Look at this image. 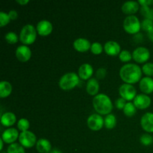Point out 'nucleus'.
<instances>
[{
	"label": "nucleus",
	"instance_id": "2eb2a0df",
	"mask_svg": "<svg viewBox=\"0 0 153 153\" xmlns=\"http://www.w3.org/2000/svg\"><path fill=\"white\" fill-rule=\"evenodd\" d=\"M104 49L106 54L111 55V56H116L121 52V47L119 43L116 41H113V40L108 41L105 44Z\"/></svg>",
	"mask_w": 153,
	"mask_h": 153
},
{
	"label": "nucleus",
	"instance_id": "ea45409f",
	"mask_svg": "<svg viewBox=\"0 0 153 153\" xmlns=\"http://www.w3.org/2000/svg\"><path fill=\"white\" fill-rule=\"evenodd\" d=\"M16 2L18 4H21V5H25V4H28L29 2V1L28 0H16Z\"/></svg>",
	"mask_w": 153,
	"mask_h": 153
},
{
	"label": "nucleus",
	"instance_id": "4c0bfd02",
	"mask_svg": "<svg viewBox=\"0 0 153 153\" xmlns=\"http://www.w3.org/2000/svg\"><path fill=\"white\" fill-rule=\"evenodd\" d=\"M8 16H9V17H10V19H12V20H14V19H16V18H17L18 13L16 10H11L9 11Z\"/></svg>",
	"mask_w": 153,
	"mask_h": 153
},
{
	"label": "nucleus",
	"instance_id": "f257e3e1",
	"mask_svg": "<svg viewBox=\"0 0 153 153\" xmlns=\"http://www.w3.org/2000/svg\"><path fill=\"white\" fill-rule=\"evenodd\" d=\"M142 70L134 64H127L123 66L120 70V76L126 84H135L142 77Z\"/></svg>",
	"mask_w": 153,
	"mask_h": 153
},
{
	"label": "nucleus",
	"instance_id": "c85d7f7f",
	"mask_svg": "<svg viewBox=\"0 0 153 153\" xmlns=\"http://www.w3.org/2000/svg\"><path fill=\"white\" fill-rule=\"evenodd\" d=\"M140 141L143 146H150L153 143V137L149 134H143L140 136Z\"/></svg>",
	"mask_w": 153,
	"mask_h": 153
},
{
	"label": "nucleus",
	"instance_id": "7c9ffc66",
	"mask_svg": "<svg viewBox=\"0 0 153 153\" xmlns=\"http://www.w3.org/2000/svg\"><path fill=\"white\" fill-rule=\"evenodd\" d=\"M120 60L123 62H128L129 61H131V58H132V55L131 54V52L128 50H123L121 51V52L119 55Z\"/></svg>",
	"mask_w": 153,
	"mask_h": 153
},
{
	"label": "nucleus",
	"instance_id": "9b49d317",
	"mask_svg": "<svg viewBox=\"0 0 153 153\" xmlns=\"http://www.w3.org/2000/svg\"><path fill=\"white\" fill-rule=\"evenodd\" d=\"M16 58L21 62H27L31 57V51L30 48L25 45L18 46L15 52Z\"/></svg>",
	"mask_w": 153,
	"mask_h": 153
},
{
	"label": "nucleus",
	"instance_id": "6ab92c4d",
	"mask_svg": "<svg viewBox=\"0 0 153 153\" xmlns=\"http://www.w3.org/2000/svg\"><path fill=\"white\" fill-rule=\"evenodd\" d=\"M139 9V3L135 1H128L122 5V11L129 16L137 13Z\"/></svg>",
	"mask_w": 153,
	"mask_h": 153
},
{
	"label": "nucleus",
	"instance_id": "39448f33",
	"mask_svg": "<svg viewBox=\"0 0 153 153\" xmlns=\"http://www.w3.org/2000/svg\"><path fill=\"white\" fill-rule=\"evenodd\" d=\"M123 28L128 34H137L141 28V22L134 15L128 16L123 21Z\"/></svg>",
	"mask_w": 153,
	"mask_h": 153
},
{
	"label": "nucleus",
	"instance_id": "cd10ccee",
	"mask_svg": "<svg viewBox=\"0 0 153 153\" xmlns=\"http://www.w3.org/2000/svg\"><path fill=\"white\" fill-rule=\"evenodd\" d=\"M17 127L19 128V130H20L21 131H28V128L30 127L29 121L27 119H25V118H21L18 121Z\"/></svg>",
	"mask_w": 153,
	"mask_h": 153
},
{
	"label": "nucleus",
	"instance_id": "473e14b6",
	"mask_svg": "<svg viewBox=\"0 0 153 153\" xmlns=\"http://www.w3.org/2000/svg\"><path fill=\"white\" fill-rule=\"evenodd\" d=\"M102 50L103 47L101 43H98V42H95V43L91 44V51L94 55H100V54H101L102 52Z\"/></svg>",
	"mask_w": 153,
	"mask_h": 153
},
{
	"label": "nucleus",
	"instance_id": "37998d69",
	"mask_svg": "<svg viewBox=\"0 0 153 153\" xmlns=\"http://www.w3.org/2000/svg\"><path fill=\"white\" fill-rule=\"evenodd\" d=\"M49 153H62V152H61L60 150H58V149H52V150Z\"/></svg>",
	"mask_w": 153,
	"mask_h": 153
},
{
	"label": "nucleus",
	"instance_id": "412c9836",
	"mask_svg": "<svg viewBox=\"0 0 153 153\" xmlns=\"http://www.w3.org/2000/svg\"><path fill=\"white\" fill-rule=\"evenodd\" d=\"M99 90H100V84L97 79L94 78L89 79L86 86V91L88 94L91 96H97Z\"/></svg>",
	"mask_w": 153,
	"mask_h": 153
},
{
	"label": "nucleus",
	"instance_id": "79ce46f5",
	"mask_svg": "<svg viewBox=\"0 0 153 153\" xmlns=\"http://www.w3.org/2000/svg\"><path fill=\"white\" fill-rule=\"evenodd\" d=\"M4 142L3 141V140L2 139H0V150H2V149H3V144H4Z\"/></svg>",
	"mask_w": 153,
	"mask_h": 153
},
{
	"label": "nucleus",
	"instance_id": "b1692460",
	"mask_svg": "<svg viewBox=\"0 0 153 153\" xmlns=\"http://www.w3.org/2000/svg\"><path fill=\"white\" fill-rule=\"evenodd\" d=\"M117 125L116 117L112 114L107 115L104 119V126L108 129H112Z\"/></svg>",
	"mask_w": 153,
	"mask_h": 153
},
{
	"label": "nucleus",
	"instance_id": "20e7f679",
	"mask_svg": "<svg viewBox=\"0 0 153 153\" xmlns=\"http://www.w3.org/2000/svg\"><path fill=\"white\" fill-rule=\"evenodd\" d=\"M79 83V76L75 73H67L59 80V87L63 91H70Z\"/></svg>",
	"mask_w": 153,
	"mask_h": 153
},
{
	"label": "nucleus",
	"instance_id": "1a4fd4ad",
	"mask_svg": "<svg viewBox=\"0 0 153 153\" xmlns=\"http://www.w3.org/2000/svg\"><path fill=\"white\" fill-rule=\"evenodd\" d=\"M87 124L90 129L93 131H99L104 126V119L100 114H93L88 118Z\"/></svg>",
	"mask_w": 153,
	"mask_h": 153
},
{
	"label": "nucleus",
	"instance_id": "c756f323",
	"mask_svg": "<svg viewBox=\"0 0 153 153\" xmlns=\"http://www.w3.org/2000/svg\"><path fill=\"white\" fill-rule=\"evenodd\" d=\"M142 72L148 77L153 76V63H146L142 67Z\"/></svg>",
	"mask_w": 153,
	"mask_h": 153
},
{
	"label": "nucleus",
	"instance_id": "bb28decb",
	"mask_svg": "<svg viewBox=\"0 0 153 153\" xmlns=\"http://www.w3.org/2000/svg\"><path fill=\"white\" fill-rule=\"evenodd\" d=\"M140 13L145 17V19H149L153 21V9L149 6H141Z\"/></svg>",
	"mask_w": 153,
	"mask_h": 153
},
{
	"label": "nucleus",
	"instance_id": "5701e85b",
	"mask_svg": "<svg viewBox=\"0 0 153 153\" xmlns=\"http://www.w3.org/2000/svg\"><path fill=\"white\" fill-rule=\"evenodd\" d=\"M12 92V85L7 81H1L0 82V97L6 98Z\"/></svg>",
	"mask_w": 153,
	"mask_h": 153
},
{
	"label": "nucleus",
	"instance_id": "a878e982",
	"mask_svg": "<svg viewBox=\"0 0 153 153\" xmlns=\"http://www.w3.org/2000/svg\"><path fill=\"white\" fill-rule=\"evenodd\" d=\"M7 153H25V151L22 145L13 143L7 147Z\"/></svg>",
	"mask_w": 153,
	"mask_h": 153
},
{
	"label": "nucleus",
	"instance_id": "f3484780",
	"mask_svg": "<svg viewBox=\"0 0 153 153\" xmlns=\"http://www.w3.org/2000/svg\"><path fill=\"white\" fill-rule=\"evenodd\" d=\"M73 47L79 52H85L91 49V42L85 38H78L73 42Z\"/></svg>",
	"mask_w": 153,
	"mask_h": 153
},
{
	"label": "nucleus",
	"instance_id": "393cba45",
	"mask_svg": "<svg viewBox=\"0 0 153 153\" xmlns=\"http://www.w3.org/2000/svg\"><path fill=\"white\" fill-rule=\"evenodd\" d=\"M136 111H137V108L135 107L134 103H131L130 102L126 103L123 108L124 114L127 117H133L136 114Z\"/></svg>",
	"mask_w": 153,
	"mask_h": 153
},
{
	"label": "nucleus",
	"instance_id": "dca6fc26",
	"mask_svg": "<svg viewBox=\"0 0 153 153\" xmlns=\"http://www.w3.org/2000/svg\"><path fill=\"white\" fill-rule=\"evenodd\" d=\"M139 87L142 92L144 94H150L153 92V79L150 77L142 78L141 80L140 81Z\"/></svg>",
	"mask_w": 153,
	"mask_h": 153
},
{
	"label": "nucleus",
	"instance_id": "4468645a",
	"mask_svg": "<svg viewBox=\"0 0 153 153\" xmlns=\"http://www.w3.org/2000/svg\"><path fill=\"white\" fill-rule=\"evenodd\" d=\"M52 23L48 20H41L37 23V33L40 34V36L43 37H46L50 34L52 31Z\"/></svg>",
	"mask_w": 153,
	"mask_h": 153
},
{
	"label": "nucleus",
	"instance_id": "4be33fe9",
	"mask_svg": "<svg viewBox=\"0 0 153 153\" xmlns=\"http://www.w3.org/2000/svg\"><path fill=\"white\" fill-rule=\"evenodd\" d=\"M16 116L12 112H5L1 117V125L5 127H10L16 123Z\"/></svg>",
	"mask_w": 153,
	"mask_h": 153
},
{
	"label": "nucleus",
	"instance_id": "f704fd0d",
	"mask_svg": "<svg viewBox=\"0 0 153 153\" xmlns=\"http://www.w3.org/2000/svg\"><path fill=\"white\" fill-rule=\"evenodd\" d=\"M141 28L148 33L153 28V21L149 19H144L141 22Z\"/></svg>",
	"mask_w": 153,
	"mask_h": 153
},
{
	"label": "nucleus",
	"instance_id": "f8f14e48",
	"mask_svg": "<svg viewBox=\"0 0 153 153\" xmlns=\"http://www.w3.org/2000/svg\"><path fill=\"white\" fill-rule=\"evenodd\" d=\"M140 126L145 131L153 132V113L147 112L142 116L140 119Z\"/></svg>",
	"mask_w": 153,
	"mask_h": 153
},
{
	"label": "nucleus",
	"instance_id": "e433bc0d",
	"mask_svg": "<svg viewBox=\"0 0 153 153\" xmlns=\"http://www.w3.org/2000/svg\"><path fill=\"white\" fill-rule=\"evenodd\" d=\"M126 100H124L123 98L121 97V98L117 99V100H116V102H115V105H116L117 108V109H120V110L123 109V110L124 107L126 106Z\"/></svg>",
	"mask_w": 153,
	"mask_h": 153
},
{
	"label": "nucleus",
	"instance_id": "a18cd8bd",
	"mask_svg": "<svg viewBox=\"0 0 153 153\" xmlns=\"http://www.w3.org/2000/svg\"><path fill=\"white\" fill-rule=\"evenodd\" d=\"M152 5H153V1H152Z\"/></svg>",
	"mask_w": 153,
	"mask_h": 153
},
{
	"label": "nucleus",
	"instance_id": "423d86ee",
	"mask_svg": "<svg viewBox=\"0 0 153 153\" xmlns=\"http://www.w3.org/2000/svg\"><path fill=\"white\" fill-rule=\"evenodd\" d=\"M19 142L23 147L31 148L37 144V137L30 131H22L19 134Z\"/></svg>",
	"mask_w": 153,
	"mask_h": 153
},
{
	"label": "nucleus",
	"instance_id": "a211bd4d",
	"mask_svg": "<svg viewBox=\"0 0 153 153\" xmlns=\"http://www.w3.org/2000/svg\"><path fill=\"white\" fill-rule=\"evenodd\" d=\"M79 76L83 80H89L94 73V69L89 64H83L79 68Z\"/></svg>",
	"mask_w": 153,
	"mask_h": 153
},
{
	"label": "nucleus",
	"instance_id": "7ed1b4c3",
	"mask_svg": "<svg viewBox=\"0 0 153 153\" xmlns=\"http://www.w3.org/2000/svg\"><path fill=\"white\" fill-rule=\"evenodd\" d=\"M37 38V29L31 24L22 27L19 34V40L24 45H31L34 43Z\"/></svg>",
	"mask_w": 153,
	"mask_h": 153
},
{
	"label": "nucleus",
	"instance_id": "9d476101",
	"mask_svg": "<svg viewBox=\"0 0 153 153\" xmlns=\"http://www.w3.org/2000/svg\"><path fill=\"white\" fill-rule=\"evenodd\" d=\"M151 98L146 94H138L134 100V105L137 108L143 110L149 108L151 105Z\"/></svg>",
	"mask_w": 153,
	"mask_h": 153
},
{
	"label": "nucleus",
	"instance_id": "a19ab883",
	"mask_svg": "<svg viewBox=\"0 0 153 153\" xmlns=\"http://www.w3.org/2000/svg\"><path fill=\"white\" fill-rule=\"evenodd\" d=\"M147 34H148V37H149V40H150L152 42H153V28L150 31H149V32L147 33Z\"/></svg>",
	"mask_w": 153,
	"mask_h": 153
},
{
	"label": "nucleus",
	"instance_id": "58836bf2",
	"mask_svg": "<svg viewBox=\"0 0 153 153\" xmlns=\"http://www.w3.org/2000/svg\"><path fill=\"white\" fill-rule=\"evenodd\" d=\"M137 2L141 6H149L150 4H152V0H139Z\"/></svg>",
	"mask_w": 153,
	"mask_h": 153
},
{
	"label": "nucleus",
	"instance_id": "ddd939ff",
	"mask_svg": "<svg viewBox=\"0 0 153 153\" xmlns=\"http://www.w3.org/2000/svg\"><path fill=\"white\" fill-rule=\"evenodd\" d=\"M19 133L18 131L14 128H9L4 130L1 134V137L3 141L6 143H13L19 137Z\"/></svg>",
	"mask_w": 153,
	"mask_h": 153
},
{
	"label": "nucleus",
	"instance_id": "aec40b11",
	"mask_svg": "<svg viewBox=\"0 0 153 153\" xmlns=\"http://www.w3.org/2000/svg\"><path fill=\"white\" fill-rule=\"evenodd\" d=\"M36 149L39 153H49L52 151V145L46 139L40 138L37 140Z\"/></svg>",
	"mask_w": 153,
	"mask_h": 153
},
{
	"label": "nucleus",
	"instance_id": "2f4dec72",
	"mask_svg": "<svg viewBox=\"0 0 153 153\" xmlns=\"http://www.w3.org/2000/svg\"><path fill=\"white\" fill-rule=\"evenodd\" d=\"M4 38H5L6 41L10 44H15L18 40V36L16 33L10 31L5 34Z\"/></svg>",
	"mask_w": 153,
	"mask_h": 153
},
{
	"label": "nucleus",
	"instance_id": "c03bdc74",
	"mask_svg": "<svg viewBox=\"0 0 153 153\" xmlns=\"http://www.w3.org/2000/svg\"><path fill=\"white\" fill-rule=\"evenodd\" d=\"M1 153H7V152H1Z\"/></svg>",
	"mask_w": 153,
	"mask_h": 153
},
{
	"label": "nucleus",
	"instance_id": "c9c22d12",
	"mask_svg": "<svg viewBox=\"0 0 153 153\" xmlns=\"http://www.w3.org/2000/svg\"><path fill=\"white\" fill-rule=\"evenodd\" d=\"M106 74H107V70L105 68H101L98 69L97 70V73H96V77H97V79H104L105 77L106 76Z\"/></svg>",
	"mask_w": 153,
	"mask_h": 153
},
{
	"label": "nucleus",
	"instance_id": "f03ea898",
	"mask_svg": "<svg viewBox=\"0 0 153 153\" xmlns=\"http://www.w3.org/2000/svg\"><path fill=\"white\" fill-rule=\"evenodd\" d=\"M93 105L98 114L108 115L113 109V104L108 96L105 94H97L93 99Z\"/></svg>",
	"mask_w": 153,
	"mask_h": 153
},
{
	"label": "nucleus",
	"instance_id": "6e6552de",
	"mask_svg": "<svg viewBox=\"0 0 153 153\" xmlns=\"http://www.w3.org/2000/svg\"><path fill=\"white\" fill-rule=\"evenodd\" d=\"M150 58V52L146 47L137 48L132 52V58L139 64H143L146 62Z\"/></svg>",
	"mask_w": 153,
	"mask_h": 153
},
{
	"label": "nucleus",
	"instance_id": "0eeeda50",
	"mask_svg": "<svg viewBox=\"0 0 153 153\" xmlns=\"http://www.w3.org/2000/svg\"><path fill=\"white\" fill-rule=\"evenodd\" d=\"M119 94L122 98L126 101L134 100L137 96V91L133 85L129 84H123L119 88Z\"/></svg>",
	"mask_w": 153,
	"mask_h": 153
},
{
	"label": "nucleus",
	"instance_id": "72a5a7b5",
	"mask_svg": "<svg viewBox=\"0 0 153 153\" xmlns=\"http://www.w3.org/2000/svg\"><path fill=\"white\" fill-rule=\"evenodd\" d=\"M10 19L8 13H4V11L0 12V27H4L10 22Z\"/></svg>",
	"mask_w": 153,
	"mask_h": 153
}]
</instances>
